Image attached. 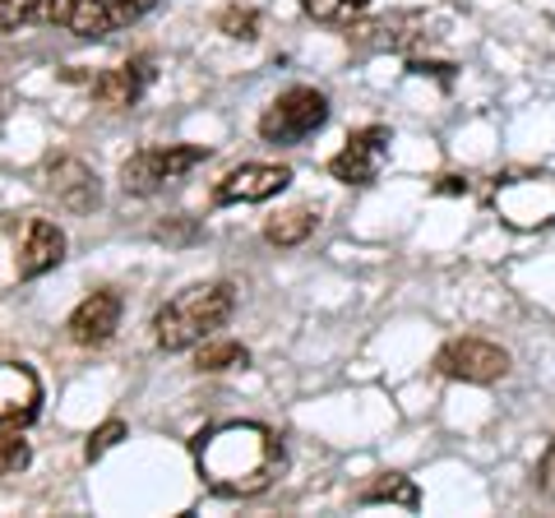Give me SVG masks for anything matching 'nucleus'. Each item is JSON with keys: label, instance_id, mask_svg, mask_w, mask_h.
Masks as SVG:
<instances>
[{"label": "nucleus", "instance_id": "1", "mask_svg": "<svg viewBox=\"0 0 555 518\" xmlns=\"http://www.w3.org/2000/svg\"><path fill=\"white\" fill-rule=\"evenodd\" d=\"M195 463L208 491L259 495L283 468V440L259 422H222L195 440Z\"/></svg>", "mask_w": 555, "mask_h": 518}, {"label": "nucleus", "instance_id": "2", "mask_svg": "<svg viewBox=\"0 0 555 518\" xmlns=\"http://www.w3.org/2000/svg\"><path fill=\"white\" fill-rule=\"evenodd\" d=\"M236 310V287L232 283H195L177 292L153 320V338L163 352H185L199 348L204 338H214Z\"/></svg>", "mask_w": 555, "mask_h": 518}, {"label": "nucleus", "instance_id": "3", "mask_svg": "<svg viewBox=\"0 0 555 518\" xmlns=\"http://www.w3.org/2000/svg\"><path fill=\"white\" fill-rule=\"evenodd\" d=\"M495 213L518 232H537L555 222V177L551 171H505L495 177Z\"/></svg>", "mask_w": 555, "mask_h": 518}, {"label": "nucleus", "instance_id": "4", "mask_svg": "<svg viewBox=\"0 0 555 518\" xmlns=\"http://www.w3.org/2000/svg\"><path fill=\"white\" fill-rule=\"evenodd\" d=\"M149 14V0H47L42 24H56L75 38H107Z\"/></svg>", "mask_w": 555, "mask_h": 518}, {"label": "nucleus", "instance_id": "5", "mask_svg": "<svg viewBox=\"0 0 555 518\" xmlns=\"http://www.w3.org/2000/svg\"><path fill=\"white\" fill-rule=\"evenodd\" d=\"M208 163L204 144H163V148H139L120 167V190L126 195H158L167 181H181L185 171Z\"/></svg>", "mask_w": 555, "mask_h": 518}, {"label": "nucleus", "instance_id": "6", "mask_svg": "<svg viewBox=\"0 0 555 518\" xmlns=\"http://www.w3.org/2000/svg\"><path fill=\"white\" fill-rule=\"evenodd\" d=\"M328 120V98L315 93V89H287L278 93L264 116H259V134H264L269 144H301L310 140L315 130H324Z\"/></svg>", "mask_w": 555, "mask_h": 518}, {"label": "nucleus", "instance_id": "7", "mask_svg": "<svg viewBox=\"0 0 555 518\" xmlns=\"http://www.w3.org/2000/svg\"><path fill=\"white\" fill-rule=\"evenodd\" d=\"M436 371L449 379H463V385H491V379L509 371V352L486 338H454L440 348Z\"/></svg>", "mask_w": 555, "mask_h": 518}, {"label": "nucleus", "instance_id": "8", "mask_svg": "<svg viewBox=\"0 0 555 518\" xmlns=\"http://www.w3.org/2000/svg\"><path fill=\"white\" fill-rule=\"evenodd\" d=\"M389 144H393V134L385 126L357 130L352 140L334 153L328 171H334V181H343V185H375L379 171H385V163H389Z\"/></svg>", "mask_w": 555, "mask_h": 518}, {"label": "nucleus", "instance_id": "9", "mask_svg": "<svg viewBox=\"0 0 555 518\" xmlns=\"http://www.w3.org/2000/svg\"><path fill=\"white\" fill-rule=\"evenodd\" d=\"M292 181V167L283 163H241L214 185V204H264L283 195Z\"/></svg>", "mask_w": 555, "mask_h": 518}, {"label": "nucleus", "instance_id": "10", "mask_svg": "<svg viewBox=\"0 0 555 518\" xmlns=\"http://www.w3.org/2000/svg\"><path fill=\"white\" fill-rule=\"evenodd\" d=\"M42 412V379L24 361H0V430H20Z\"/></svg>", "mask_w": 555, "mask_h": 518}, {"label": "nucleus", "instance_id": "11", "mask_svg": "<svg viewBox=\"0 0 555 518\" xmlns=\"http://www.w3.org/2000/svg\"><path fill=\"white\" fill-rule=\"evenodd\" d=\"M65 329H69V342H79V348H102V342H112V334L120 329V292L102 287L93 297H83Z\"/></svg>", "mask_w": 555, "mask_h": 518}, {"label": "nucleus", "instance_id": "12", "mask_svg": "<svg viewBox=\"0 0 555 518\" xmlns=\"http://www.w3.org/2000/svg\"><path fill=\"white\" fill-rule=\"evenodd\" d=\"M42 190H47V195L56 199V204H65L69 213L98 209V177H93V167L79 163V158H56V163H47Z\"/></svg>", "mask_w": 555, "mask_h": 518}, {"label": "nucleus", "instance_id": "13", "mask_svg": "<svg viewBox=\"0 0 555 518\" xmlns=\"http://www.w3.org/2000/svg\"><path fill=\"white\" fill-rule=\"evenodd\" d=\"M65 259V232L51 218H33L24 250H20V279H42Z\"/></svg>", "mask_w": 555, "mask_h": 518}, {"label": "nucleus", "instance_id": "14", "mask_svg": "<svg viewBox=\"0 0 555 518\" xmlns=\"http://www.w3.org/2000/svg\"><path fill=\"white\" fill-rule=\"evenodd\" d=\"M149 79H153V65L149 61H130V65H120V70L98 75L93 79V98L102 102V107H112V112H126V107H134V102L144 98Z\"/></svg>", "mask_w": 555, "mask_h": 518}, {"label": "nucleus", "instance_id": "15", "mask_svg": "<svg viewBox=\"0 0 555 518\" xmlns=\"http://www.w3.org/2000/svg\"><path fill=\"white\" fill-rule=\"evenodd\" d=\"M403 505V509H422V491H416V481L398 477V472H379L366 491H361V505Z\"/></svg>", "mask_w": 555, "mask_h": 518}, {"label": "nucleus", "instance_id": "16", "mask_svg": "<svg viewBox=\"0 0 555 518\" xmlns=\"http://www.w3.org/2000/svg\"><path fill=\"white\" fill-rule=\"evenodd\" d=\"M315 222H320V213L315 209H306V204H301V209H287V213H278L273 222H269V228H264V241H269V246H301V241L310 236V232H315Z\"/></svg>", "mask_w": 555, "mask_h": 518}, {"label": "nucleus", "instance_id": "17", "mask_svg": "<svg viewBox=\"0 0 555 518\" xmlns=\"http://www.w3.org/2000/svg\"><path fill=\"white\" fill-rule=\"evenodd\" d=\"M250 352L241 348V342L232 338H222V342H199V352H195V371H232V366H246Z\"/></svg>", "mask_w": 555, "mask_h": 518}, {"label": "nucleus", "instance_id": "18", "mask_svg": "<svg viewBox=\"0 0 555 518\" xmlns=\"http://www.w3.org/2000/svg\"><path fill=\"white\" fill-rule=\"evenodd\" d=\"M301 10L315 24H347L352 28V20L366 10V0H301Z\"/></svg>", "mask_w": 555, "mask_h": 518}, {"label": "nucleus", "instance_id": "19", "mask_svg": "<svg viewBox=\"0 0 555 518\" xmlns=\"http://www.w3.org/2000/svg\"><path fill=\"white\" fill-rule=\"evenodd\" d=\"M47 0H0V33H20L42 20Z\"/></svg>", "mask_w": 555, "mask_h": 518}, {"label": "nucleus", "instance_id": "20", "mask_svg": "<svg viewBox=\"0 0 555 518\" xmlns=\"http://www.w3.org/2000/svg\"><path fill=\"white\" fill-rule=\"evenodd\" d=\"M218 28L228 33V38H236V42H250V38H259V14L241 10V5H228L218 14Z\"/></svg>", "mask_w": 555, "mask_h": 518}, {"label": "nucleus", "instance_id": "21", "mask_svg": "<svg viewBox=\"0 0 555 518\" xmlns=\"http://www.w3.org/2000/svg\"><path fill=\"white\" fill-rule=\"evenodd\" d=\"M28 468V440H20V430H0V477H14Z\"/></svg>", "mask_w": 555, "mask_h": 518}, {"label": "nucleus", "instance_id": "22", "mask_svg": "<svg viewBox=\"0 0 555 518\" xmlns=\"http://www.w3.org/2000/svg\"><path fill=\"white\" fill-rule=\"evenodd\" d=\"M120 436H126V422H116V417H112V422H102L93 436H89V449H83V454H89V458H102L112 444H120Z\"/></svg>", "mask_w": 555, "mask_h": 518}, {"label": "nucleus", "instance_id": "23", "mask_svg": "<svg viewBox=\"0 0 555 518\" xmlns=\"http://www.w3.org/2000/svg\"><path fill=\"white\" fill-rule=\"evenodd\" d=\"M537 487H542L546 495H555V440L546 444V454H542V463H537Z\"/></svg>", "mask_w": 555, "mask_h": 518}, {"label": "nucleus", "instance_id": "24", "mask_svg": "<svg viewBox=\"0 0 555 518\" xmlns=\"http://www.w3.org/2000/svg\"><path fill=\"white\" fill-rule=\"evenodd\" d=\"M454 65H440V61H412V75H436V79H449Z\"/></svg>", "mask_w": 555, "mask_h": 518}, {"label": "nucleus", "instance_id": "25", "mask_svg": "<svg viewBox=\"0 0 555 518\" xmlns=\"http://www.w3.org/2000/svg\"><path fill=\"white\" fill-rule=\"evenodd\" d=\"M440 190H444V195H463L467 181H459V177H440Z\"/></svg>", "mask_w": 555, "mask_h": 518}]
</instances>
